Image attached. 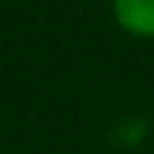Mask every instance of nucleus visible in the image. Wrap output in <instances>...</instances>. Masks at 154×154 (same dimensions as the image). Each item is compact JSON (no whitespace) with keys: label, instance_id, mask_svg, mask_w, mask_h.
Returning <instances> with one entry per match:
<instances>
[{"label":"nucleus","instance_id":"obj_1","mask_svg":"<svg viewBox=\"0 0 154 154\" xmlns=\"http://www.w3.org/2000/svg\"><path fill=\"white\" fill-rule=\"evenodd\" d=\"M110 15L122 33L154 38V0H110Z\"/></svg>","mask_w":154,"mask_h":154}]
</instances>
